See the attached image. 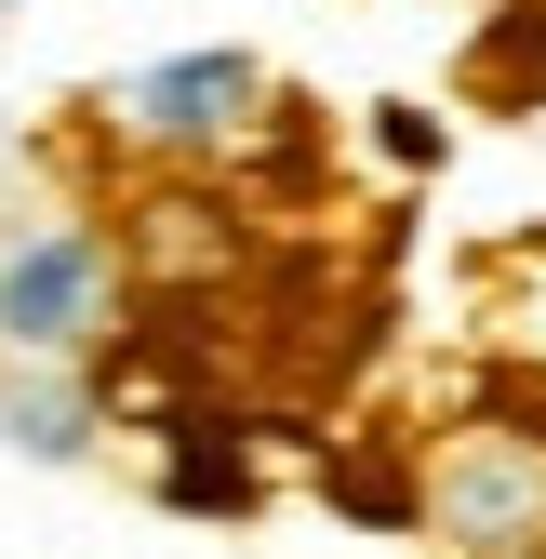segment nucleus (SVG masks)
<instances>
[{
	"instance_id": "3",
	"label": "nucleus",
	"mask_w": 546,
	"mask_h": 559,
	"mask_svg": "<svg viewBox=\"0 0 546 559\" xmlns=\"http://www.w3.org/2000/svg\"><path fill=\"white\" fill-rule=\"evenodd\" d=\"M266 107H281V94H266V67L253 53H161V67H133V81L107 94V133H120V147L133 160H240L253 147V133H266Z\"/></svg>"
},
{
	"instance_id": "4",
	"label": "nucleus",
	"mask_w": 546,
	"mask_h": 559,
	"mask_svg": "<svg viewBox=\"0 0 546 559\" xmlns=\"http://www.w3.org/2000/svg\"><path fill=\"white\" fill-rule=\"evenodd\" d=\"M0 427H14V453H81L94 440V400L54 373V386H14V400H0Z\"/></svg>"
},
{
	"instance_id": "2",
	"label": "nucleus",
	"mask_w": 546,
	"mask_h": 559,
	"mask_svg": "<svg viewBox=\"0 0 546 559\" xmlns=\"http://www.w3.org/2000/svg\"><path fill=\"white\" fill-rule=\"evenodd\" d=\"M120 320V240L94 214H40L0 240V346L40 373H81Z\"/></svg>"
},
{
	"instance_id": "1",
	"label": "nucleus",
	"mask_w": 546,
	"mask_h": 559,
	"mask_svg": "<svg viewBox=\"0 0 546 559\" xmlns=\"http://www.w3.org/2000/svg\"><path fill=\"white\" fill-rule=\"evenodd\" d=\"M414 520L453 559H546V427H520V413L440 427L414 466Z\"/></svg>"
}]
</instances>
